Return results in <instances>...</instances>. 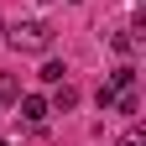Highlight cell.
Returning <instances> with one entry per match:
<instances>
[{"label": "cell", "mask_w": 146, "mask_h": 146, "mask_svg": "<svg viewBox=\"0 0 146 146\" xmlns=\"http://www.w3.org/2000/svg\"><path fill=\"white\" fill-rule=\"evenodd\" d=\"M63 73H68L63 63H47V68H42V84H63Z\"/></svg>", "instance_id": "cell-8"}, {"label": "cell", "mask_w": 146, "mask_h": 146, "mask_svg": "<svg viewBox=\"0 0 146 146\" xmlns=\"http://www.w3.org/2000/svg\"><path fill=\"white\" fill-rule=\"evenodd\" d=\"M0 146H11V141H0Z\"/></svg>", "instance_id": "cell-10"}, {"label": "cell", "mask_w": 146, "mask_h": 146, "mask_svg": "<svg viewBox=\"0 0 146 146\" xmlns=\"http://www.w3.org/2000/svg\"><path fill=\"white\" fill-rule=\"evenodd\" d=\"M47 104H52V110H73V104H78V89H73V84H63V89H58Z\"/></svg>", "instance_id": "cell-4"}, {"label": "cell", "mask_w": 146, "mask_h": 146, "mask_svg": "<svg viewBox=\"0 0 146 146\" xmlns=\"http://www.w3.org/2000/svg\"><path fill=\"white\" fill-rule=\"evenodd\" d=\"M21 115H26V120H31V125H42V120H47V115H52V104H47V99H42V94H21Z\"/></svg>", "instance_id": "cell-2"}, {"label": "cell", "mask_w": 146, "mask_h": 146, "mask_svg": "<svg viewBox=\"0 0 146 146\" xmlns=\"http://www.w3.org/2000/svg\"><path fill=\"white\" fill-rule=\"evenodd\" d=\"M5 42H11L16 52H47V47H52V26H47V21H16V26L5 31Z\"/></svg>", "instance_id": "cell-1"}, {"label": "cell", "mask_w": 146, "mask_h": 146, "mask_svg": "<svg viewBox=\"0 0 146 146\" xmlns=\"http://www.w3.org/2000/svg\"><path fill=\"white\" fill-rule=\"evenodd\" d=\"M0 36H5V26H0Z\"/></svg>", "instance_id": "cell-9"}, {"label": "cell", "mask_w": 146, "mask_h": 146, "mask_svg": "<svg viewBox=\"0 0 146 146\" xmlns=\"http://www.w3.org/2000/svg\"><path fill=\"white\" fill-rule=\"evenodd\" d=\"M0 99H21V84H16L11 73H5V78H0Z\"/></svg>", "instance_id": "cell-7"}, {"label": "cell", "mask_w": 146, "mask_h": 146, "mask_svg": "<svg viewBox=\"0 0 146 146\" xmlns=\"http://www.w3.org/2000/svg\"><path fill=\"white\" fill-rule=\"evenodd\" d=\"M115 146H146V131H141V125H131V131H125Z\"/></svg>", "instance_id": "cell-6"}, {"label": "cell", "mask_w": 146, "mask_h": 146, "mask_svg": "<svg viewBox=\"0 0 146 146\" xmlns=\"http://www.w3.org/2000/svg\"><path fill=\"white\" fill-rule=\"evenodd\" d=\"M131 84H136V68H131V63H120V68H115V78H110V89L120 94V89H131Z\"/></svg>", "instance_id": "cell-5"}, {"label": "cell", "mask_w": 146, "mask_h": 146, "mask_svg": "<svg viewBox=\"0 0 146 146\" xmlns=\"http://www.w3.org/2000/svg\"><path fill=\"white\" fill-rule=\"evenodd\" d=\"M110 47H115L120 58H131V52L141 47V36H136V31H110Z\"/></svg>", "instance_id": "cell-3"}]
</instances>
